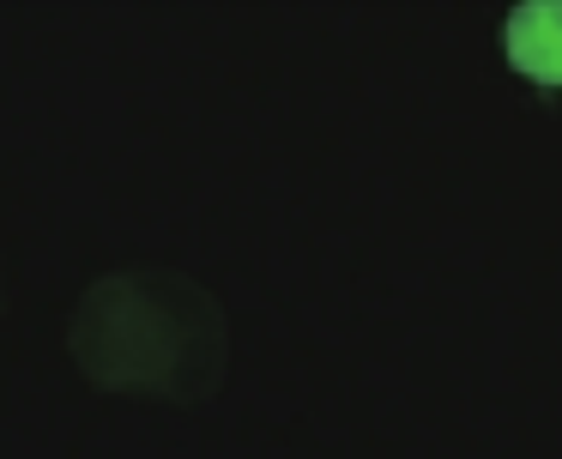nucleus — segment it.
<instances>
[{
  "label": "nucleus",
  "mask_w": 562,
  "mask_h": 459,
  "mask_svg": "<svg viewBox=\"0 0 562 459\" xmlns=\"http://www.w3.org/2000/svg\"><path fill=\"white\" fill-rule=\"evenodd\" d=\"M508 60L526 79L562 91V0H526L508 12Z\"/></svg>",
  "instance_id": "f257e3e1"
}]
</instances>
